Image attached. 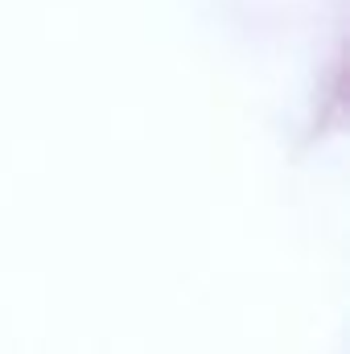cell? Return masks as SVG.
Masks as SVG:
<instances>
[]
</instances>
